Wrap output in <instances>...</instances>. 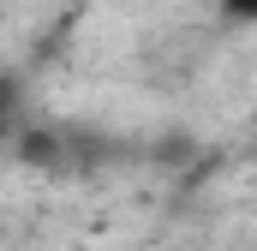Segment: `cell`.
I'll return each instance as SVG.
<instances>
[{"label": "cell", "mask_w": 257, "mask_h": 251, "mask_svg": "<svg viewBox=\"0 0 257 251\" xmlns=\"http://www.w3.org/2000/svg\"><path fill=\"white\" fill-rule=\"evenodd\" d=\"M227 12H239V18H257V0H227Z\"/></svg>", "instance_id": "obj_1"}]
</instances>
